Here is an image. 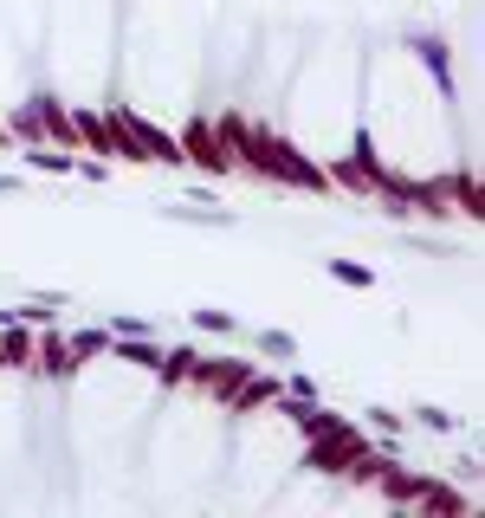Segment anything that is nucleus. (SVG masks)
Here are the masks:
<instances>
[{"label":"nucleus","instance_id":"nucleus-4","mask_svg":"<svg viewBox=\"0 0 485 518\" xmlns=\"http://www.w3.org/2000/svg\"><path fill=\"white\" fill-rule=\"evenodd\" d=\"M194 324H201V331H240V318H233V311H214V305L194 311Z\"/></svg>","mask_w":485,"mask_h":518},{"label":"nucleus","instance_id":"nucleus-9","mask_svg":"<svg viewBox=\"0 0 485 518\" xmlns=\"http://www.w3.org/2000/svg\"><path fill=\"white\" fill-rule=\"evenodd\" d=\"M13 188H20V175H0V195H13Z\"/></svg>","mask_w":485,"mask_h":518},{"label":"nucleus","instance_id":"nucleus-7","mask_svg":"<svg viewBox=\"0 0 485 518\" xmlns=\"http://www.w3.org/2000/svg\"><path fill=\"white\" fill-rule=\"evenodd\" d=\"M110 337H149V324L130 318V311H117V318H110Z\"/></svg>","mask_w":485,"mask_h":518},{"label":"nucleus","instance_id":"nucleus-5","mask_svg":"<svg viewBox=\"0 0 485 518\" xmlns=\"http://www.w3.org/2000/svg\"><path fill=\"white\" fill-rule=\"evenodd\" d=\"M414 415H421V428H427V434H453V428H460V421H453L447 408H414Z\"/></svg>","mask_w":485,"mask_h":518},{"label":"nucleus","instance_id":"nucleus-1","mask_svg":"<svg viewBox=\"0 0 485 518\" xmlns=\"http://www.w3.org/2000/svg\"><path fill=\"white\" fill-rule=\"evenodd\" d=\"M414 52H421V59H427V72H434V85L447 91V85H453V65H447V52H440V39H414Z\"/></svg>","mask_w":485,"mask_h":518},{"label":"nucleus","instance_id":"nucleus-6","mask_svg":"<svg viewBox=\"0 0 485 518\" xmlns=\"http://www.w3.org/2000/svg\"><path fill=\"white\" fill-rule=\"evenodd\" d=\"M259 350H266V357H298V344H291V331H266V337H259Z\"/></svg>","mask_w":485,"mask_h":518},{"label":"nucleus","instance_id":"nucleus-3","mask_svg":"<svg viewBox=\"0 0 485 518\" xmlns=\"http://www.w3.org/2000/svg\"><path fill=\"white\" fill-rule=\"evenodd\" d=\"M169 221H207V227H233V214H220V208H162Z\"/></svg>","mask_w":485,"mask_h":518},{"label":"nucleus","instance_id":"nucleus-2","mask_svg":"<svg viewBox=\"0 0 485 518\" xmlns=\"http://www.w3.org/2000/svg\"><path fill=\"white\" fill-rule=\"evenodd\" d=\"M330 279H337V285H376V272H369V266H356V259H330Z\"/></svg>","mask_w":485,"mask_h":518},{"label":"nucleus","instance_id":"nucleus-8","mask_svg":"<svg viewBox=\"0 0 485 518\" xmlns=\"http://www.w3.org/2000/svg\"><path fill=\"white\" fill-rule=\"evenodd\" d=\"M369 428H376V434H401V415H388V408H369Z\"/></svg>","mask_w":485,"mask_h":518}]
</instances>
